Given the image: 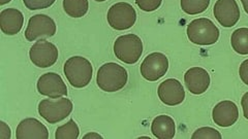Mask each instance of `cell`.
Masks as SVG:
<instances>
[{
  "label": "cell",
  "mask_w": 248,
  "mask_h": 139,
  "mask_svg": "<svg viewBox=\"0 0 248 139\" xmlns=\"http://www.w3.org/2000/svg\"><path fill=\"white\" fill-rule=\"evenodd\" d=\"M127 80L128 73L126 69L114 62H108L100 66L96 75V83L99 89L108 93L123 89Z\"/></svg>",
  "instance_id": "6da1fadb"
},
{
  "label": "cell",
  "mask_w": 248,
  "mask_h": 139,
  "mask_svg": "<svg viewBox=\"0 0 248 139\" xmlns=\"http://www.w3.org/2000/svg\"><path fill=\"white\" fill-rule=\"evenodd\" d=\"M68 83L73 87L81 89L87 87L92 80L93 67L90 61L81 56L69 58L63 68Z\"/></svg>",
  "instance_id": "7a4b0ae2"
},
{
  "label": "cell",
  "mask_w": 248,
  "mask_h": 139,
  "mask_svg": "<svg viewBox=\"0 0 248 139\" xmlns=\"http://www.w3.org/2000/svg\"><path fill=\"white\" fill-rule=\"evenodd\" d=\"M188 40L198 45H211L214 44L219 38V29L214 23L207 18H200L191 21L187 30Z\"/></svg>",
  "instance_id": "3957f363"
},
{
  "label": "cell",
  "mask_w": 248,
  "mask_h": 139,
  "mask_svg": "<svg viewBox=\"0 0 248 139\" xmlns=\"http://www.w3.org/2000/svg\"><path fill=\"white\" fill-rule=\"evenodd\" d=\"M114 54L123 63L135 64L143 54V42L133 33L121 35L114 42Z\"/></svg>",
  "instance_id": "277c9868"
},
{
  "label": "cell",
  "mask_w": 248,
  "mask_h": 139,
  "mask_svg": "<svg viewBox=\"0 0 248 139\" xmlns=\"http://www.w3.org/2000/svg\"><path fill=\"white\" fill-rule=\"evenodd\" d=\"M73 102L67 98L44 99L38 104V113L49 124H57L73 111Z\"/></svg>",
  "instance_id": "5b68a950"
},
{
  "label": "cell",
  "mask_w": 248,
  "mask_h": 139,
  "mask_svg": "<svg viewBox=\"0 0 248 139\" xmlns=\"http://www.w3.org/2000/svg\"><path fill=\"white\" fill-rule=\"evenodd\" d=\"M108 23L113 29L122 31L127 30L135 25L137 13L134 6L127 2H118L113 4L107 14Z\"/></svg>",
  "instance_id": "8992f818"
},
{
  "label": "cell",
  "mask_w": 248,
  "mask_h": 139,
  "mask_svg": "<svg viewBox=\"0 0 248 139\" xmlns=\"http://www.w3.org/2000/svg\"><path fill=\"white\" fill-rule=\"evenodd\" d=\"M56 24L52 18L46 14H38L31 17L25 30V38L28 42H35L43 38L55 35Z\"/></svg>",
  "instance_id": "52a82bcc"
},
{
  "label": "cell",
  "mask_w": 248,
  "mask_h": 139,
  "mask_svg": "<svg viewBox=\"0 0 248 139\" xmlns=\"http://www.w3.org/2000/svg\"><path fill=\"white\" fill-rule=\"evenodd\" d=\"M57 46L45 40L34 42L30 48L29 57L32 63L40 68H48L56 63L58 59Z\"/></svg>",
  "instance_id": "ba28073f"
},
{
  "label": "cell",
  "mask_w": 248,
  "mask_h": 139,
  "mask_svg": "<svg viewBox=\"0 0 248 139\" xmlns=\"http://www.w3.org/2000/svg\"><path fill=\"white\" fill-rule=\"evenodd\" d=\"M169 69V59L162 53H152L142 62L140 71L145 80L155 82L164 76Z\"/></svg>",
  "instance_id": "9c48e42d"
},
{
  "label": "cell",
  "mask_w": 248,
  "mask_h": 139,
  "mask_svg": "<svg viewBox=\"0 0 248 139\" xmlns=\"http://www.w3.org/2000/svg\"><path fill=\"white\" fill-rule=\"evenodd\" d=\"M37 91L41 95L49 98H61L67 96V87L62 77L55 72L43 74L37 81Z\"/></svg>",
  "instance_id": "30bf717a"
},
{
  "label": "cell",
  "mask_w": 248,
  "mask_h": 139,
  "mask_svg": "<svg viewBox=\"0 0 248 139\" xmlns=\"http://www.w3.org/2000/svg\"><path fill=\"white\" fill-rule=\"evenodd\" d=\"M213 14L217 22L226 28L235 26L240 19V9L236 0H217Z\"/></svg>",
  "instance_id": "8fae6325"
},
{
  "label": "cell",
  "mask_w": 248,
  "mask_h": 139,
  "mask_svg": "<svg viewBox=\"0 0 248 139\" xmlns=\"http://www.w3.org/2000/svg\"><path fill=\"white\" fill-rule=\"evenodd\" d=\"M157 94L160 101L169 106L179 105L185 99V91L182 83L175 79H168L160 83Z\"/></svg>",
  "instance_id": "7c38bea8"
},
{
  "label": "cell",
  "mask_w": 248,
  "mask_h": 139,
  "mask_svg": "<svg viewBox=\"0 0 248 139\" xmlns=\"http://www.w3.org/2000/svg\"><path fill=\"white\" fill-rule=\"evenodd\" d=\"M210 75L206 69L202 67H192L184 74L186 88L191 94L201 95L210 87Z\"/></svg>",
  "instance_id": "4fadbf2b"
},
{
  "label": "cell",
  "mask_w": 248,
  "mask_h": 139,
  "mask_svg": "<svg viewBox=\"0 0 248 139\" xmlns=\"http://www.w3.org/2000/svg\"><path fill=\"white\" fill-rule=\"evenodd\" d=\"M212 118L217 126L227 128L234 125L239 119V110L235 102L224 100L217 103L212 111Z\"/></svg>",
  "instance_id": "5bb4252c"
},
{
  "label": "cell",
  "mask_w": 248,
  "mask_h": 139,
  "mask_svg": "<svg viewBox=\"0 0 248 139\" xmlns=\"http://www.w3.org/2000/svg\"><path fill=\"white\" fill-rule=\"evenodd\" d=\"M17 139H48L49 131L42 122L34 118H28L20 122L16 130Z\"/></svg>",
  "instance_id": "9a60e30c"
},
{
  "label": "cell",
  "mask_w": 248,
  "mask_h": 139,
  "mask_svg": "<svg viewBox=\"0 0 248 139\" xmlns=\"http://www.w3.org/2000/svg\"><path fill=\"white\" fill-rule=\"evenodd\" d=\"M24 24V15L17 9H5L0 13V28L6 35L18 34Z\"/></svg>",
  "instance_id": "2e32d148"
},
{
  "label": "cell",
  "mask_w": 248,
  "mask_h": 139,
  "mask_svg": "<svg viewBox=\"0 0 248 139\" xmlns=\"http://www.w3.org/2000/svg\"><path fill=\"white\" fill-rule=\"evenodd\" d=\"M151 132L158 139H172L176 133L175 121L170 115H157L152 121Z\"/></svg>",
  "instance_id": "e0dca14e"
},
{
  "label": "cell",
  "mask_w": 248,
  "mask_h": 139,
  "mask_svg": "<svg viewBox=\"0 0 248 139\" xmlns=\"http://www.w3.org/2000/svg\"><path fill=\"white\" fill-rule=\"evenodd\" d=\"M231 44L239 55H248V28L236 29L231 36Z\"/></svg>",
  "instance_id": "ac0fdd59"
},
{
  "label": "cell",
  "mask_w": 248,
  "mask_h": 139,
  "mask_svg": "<svg viewBox=\"0 0 248 139\" xmlns=\"http://www.w3.org/2000/svg\"><path fill=\"white\" fill-rule=\"evenodd\" d=\"M88 9V0H63V10L72 18L84 17Z\"/></svg>",
  "instance_id": "d6986e66"
},
{
  "label": "cell",
  "mask_w": 248,
  "mask_h": 139,
  "mask_svg": "<svg viewBox=\"0 0 248 139\" xmlns=\"http://www.w3.org/2000/svg\"><path fill=\"white\" fill-rule=\"evenodd\" d=\"M181 9L187 14H199L204 13L210 4V0H181Z\"/></svg>",
  "instance_id": "ffe728a7"
},
{
  "label": "cell",
  "mask_w": 248,
  "mask_h": 139,
  "mask_svg": "<svg viewBox=\"0 0 248 139\" xmlns=\"http://www.w3.org/2000/svg\"><path fill=\"white\" fill-rule=\"evenodd\" d=\"M80 130L77 123L72 119L69 120L64 125L57 128L55 132L56 139H77L79 138Z\"/></svg>",
  "instance_id": "44dd1931"
},
{
  "label": "cell",
  "mask_w": 248,
  "mask_h": 139,
  "mask_svg": "<svg viewBox=\"0 0 248 139\" xmlns=\"http://www.w3.org/2000/svg\"><path fill=\"white\" fill-rule=\"evenodd\" d=\"M192 139H221V134L214 128L202 127L199 128L191 136Z\"/></svg>",
  "instance_id": "7402d4cb"
},
{
  "label": "cell",
  "mask_w": 248,
  "mask_h": 139,
  "mask_svg": "<svg viewBox=\"0 0 248 139\" xmlns=\"http://www.w3.org/2000/svg\"><path fill=\"white\" fill-rule=\"evenodd\" d=\"M56 0H23L25 6L30 11L45 10L54 4Z\"/></svg>",
  "instance_id": "603a6c76"
},
{
  "label": "cell",
  "mask_w": 248,
  "mask_h": 139,
  "mask_svg": "<svg viewBox=\"0 0 248 139\" xmlns=\"http://www.w3.org/2000/svg\"><path fill=\"white\" fill-rule=\"evenodd\" d=\"M162 0H136L137 5L144 12H154L159 9Z\"/></svg>",
  "instance_id": "cb8c5ba5"
},
{
  "label": "cell",
  "mask_w": 248,
  "mask_h": 139,
  "mask_svg": "<svg viewBox=\"0 0 248 139\" xmlns=\"http://www.w3.org/2000/svg\"><path fill=\"white\" fill-rule=\"evenodd\" d=\"M239 75L241 81L248 86V59L244 60L239 68Z\"/></svg>",
  "instance_id": "d4e9b609"
},
{
  "label": "cell",
  "mask_w": 248,
  "mask_h": 139,
  "mask_svg": "<svg viewBox=\"0 0 248 139\" xmlns=\"http://www.w3.org/2000/svg\"><path fill=\"white\" fill-rule=\"evenodd\" d=\"M12 137L11 128L3 121L0 122V139H10Z\"/></svg>",
  "instance_id": "484cf974"
},
{
  "label": "cell",
  "mask_w": 248,
  "mask_h": 139,
  "mask_svg": "<svg viewBox=\"0 0 248 139\" xmlns=\"http://www.w3.org/2000/svg\"><path fill=\"white\" fill-rule=\"evenodd\" d=\"M241 106H242V110H243L244 118H245L246 120H248V92H246L245 94L242 96V99H241Z\"/></svg>",
  "instance_id": "4316f807"
},
{
  "label": "cell",
  "mask_w": 248,
  "mask_h": 139,
  "mask_svg": "<svg viewBox=\"0 0 248 139\" xmlns=\"http://www.w3.org/2000/svg\"><path fill=\"white\" fill-rule=\"evenodd\" d=\"M83 138L84 139H88V138H97L98 139V138H103V136L95 133V132H91V133H88V134L85 135Z\"/></svg>",
  "instance_id": "83f0119b"
},
{
  "label": "cell",
  "mask_w": 248,
  "mask_h": 139,
  "mask_svg": "<svg viewBox=\"0 0 248 139\" xmlns=\"http://www.w3.org/2000/svg\"><path fill=\"white\" fill-rule=\"evenodd\" d=\"M242 5L244 7V11L246 14H248V0H241Z\"/></svg>",
  "instance_id": "f1b7e54d"
},
{
  "label": "cell",
  "mask_w": 248,
  "mask_h": 139,
  "mask_svg": "<svg viewBox=\"0 0 248 139\" xmlns=\"http://www.w3.org/2000/svg\"><path fill=\"white\" fill-rule=\"evenodd\" d=\"M12 0H0V4L1 5H4V4H6V3H9V2H11Z\"/></svg>",
  "instance_id": "f546056e"
},
{
  "label": "cell",
  "mask_w": 248,
  "mask_h": 139,
  "mask_svg": "<svg viewBox=\"0 0 248 139\" xmlns=\"http://www.w3.org/2000/svg\"><path fill=\"white\" fill-rule=\"evenodd\" d=\"M95 1H97V2H104V1H106V0H95Z\"/></svg>",
  "instance_id": "4dcf8cb0"
}]
</instances>
